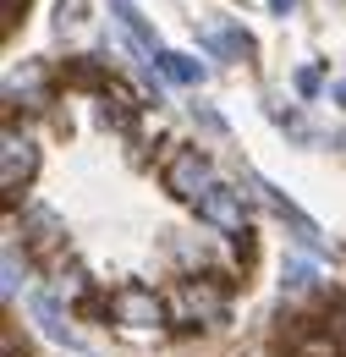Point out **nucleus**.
I'll use <instances>...</instances> for the list:
<instances>
[{"label": "nucleus", "mask_w": 346, "mask_h": 357, "mask_svg": "<svg viewBox=\"0 0 346 357\" xmlns=\"http://www.w3.org/2000/svg\"><path fill=\"white\" fill-rule=\"evenodd\" d=\"M110 319L127 324V330H160V324H165V303L154 297V286L127 280V286L110 291Z\"/></svg>", "instance_id": "7ed1b4c3"}, {"label": "nucleus", "mask_w": 346, "mask_h": 357, "mask_svg": "<svg viewBox=\"0 0 346 357\" xmlns=\"http://www.w3.org/2000/svg\"><path fill=\"white\" fill-rule=\"evenodd\" d=\"M33 176H39V143L17 127H6V137H0V187H6V198H17Z\"/></svg>", "instance_id": "20e7f679"}, {"label": "nucleus", "mask_w": 346, "mask_h": 357, "mask_svg": "<svg viewBox=\"0 0 346 357\" xmlns=\"http://www.w3.org/2000/svg\"><path fill=\"white\" fill-rule=\"evenodd\" d=\"M269 11H275V17H292V11H297V0H269Z\"/></svg>", "instance_id": "dca6fc26"}, {"label": "nucleus", "mask_w": 346, "mask_h": 357, "mask_svg": "<svg viewBox=\"0 0 346 357\" xmlns=\"http://www.w3.org/2000/svg\"><path fill=\"white\" fill-rule=\"evenodd\" d=\"M225 313H231V291L209 280V275H187L181 286H176V319L181 324H225Z\"/></svg>", "instance_id": "f03ea898"}, {"label": "nucleus", "mask_w": 346, "mask_h": 357, "mask_svg": "<svg viewBox=\"0 0 346 357\" xmlns=\"http://www.w3.org/2000/svg\"><path fill=\"white\" fill-rule=\"evenodd\" d=\"M154 66H160L171 83H187V89H198V83H204V61H193V55H181V50H165Z\"/></svg>", "instance_id": "9b49d317"}, {"label": "nucleus", "mask_w": 346, "mask_h": 357, "mask_svg": "<svg viewBox=\"0 0 346 357\" xmlns=\"http://www.w3.org/2000/svg\"><path fill=\"white\" fill-rule=\"evenodd\" d=\"M50 89H44V66H22V72H6V110H17V105H28V110H39Z\"/></svg>", "instance_id": "0eeeda50"}, {"label": "nucleus", "mask_w": 346, "mask_h": 357, "mask_svg": "<svg viewBox=\"0 0 346 357\" xmlns=\"http://www.w3.org/2000/svg\"><path fill=\"white\" fill-rule=\"evenodd\" d=\"M275 121H280L292 137H308V127H303V116H297V110H275Z\"/></svg>", "instance_id": "4468645a"}, {"label": "nucleus", "mask_w": 346, "mask_h": 357, "mask_svg": "<svg viewBox=\"0 0 346 357\" xmlns=\"http://www.w3.org/2000/svg\"><path fill=\"white\" fill-rule=\"evenodd\" d=\"M165 187H171V198H181V204L198 209V204L220 187L209 154H204V149H176L171 160H165Z\"/></svg>", "instance_id": "f257e3e1"}, {"label": "nucleus", "mask_w": 346, "mask_h": 357, "mask_svg": "<svg viewBox=\"0 0 346 357\" xmlns=\"http://www.w3.org/2000/svg\"><path fill=\"white\" fill-rule=\"evenodd\" d=\"M198 220H209L215 231L236 236V242L248 248V231H253V225H248V209H242V192H236V187H225V181H220L215 192L198 204Z\"/></svg>", "instance_id": "39448f33"}, {"label": "nucleus", "mask_w": 346, "mask_h": 357, "mask_svg": "<svg viewBox=\"0 0 346 357\" xmlns=\"http://www.w3.org/2000/svg\"><path fill=\"white\" fill-rule=\"evenodd\" d=\"M22 242H28V253H33L39 264H55V259L66 253V220H61L55 209H28Z\"/></svg>", "instance_id": "423d86ee"}, {"label": "nucleus", "mask_w": 346, "mask_h": 357, "mask_svg": "<svg viewBox=\"0 0 346 357\" xmlns=\"http://www.w3.org/2000/svg\"><path fill=\"white\" fill-rule=\"evenodd\" d=\"M33 319H39V330L50 335V341H61V347H77V330L66 324V313H61V303L55 297H33Z\"/></svg>", "instance_id": "1a4fd4ad"}, {"label": "nucleus", "mask_w": 346, "mask_h": 357, "mask_svg": "<svg viewBox=\"0 0 346 357\" xmlns=\"http://www.w3.org/2000/svg\"><path fill=\"white\" fill-rule=\"evenodd\" d=\"M110 11H116V22H121V28H127L132 39H137V45H143V50H149V55H154V61L165 55V50H160V39H154V28L143 22V11H137L132 0H110Z\"/></svg>", "instance_id": "9d476101"}, {"label": "nucleus", "mask_w": 346, "mask_h": 357, "mask_svg": "<svg viewBox=\"0 0 346 357\" xmlns=\"http://www.w3.org/2000/svg\"><path fill=\"white\" fill-rule=\"evenodd\" d=\"M330 99H336V105H341V110H346V77H341V83H336V89H330Z\"/></svg>", "instance_id": "f3484780"}, {"label": "nucleus", "mask_w": 346, "mask_h": 357, "mask_svg": "<svg viewBox=\"0 0 346 357\" xmlns=\"http://www.w3.org/2000/svg\"><path fill=\"white\" fill-rule=\"evenodd\" d=\"M280 280H286V291H308V286L319 280V275H313V259H286Z\"/></svg>", "instance_id": "f8f14e48"}, {"label": "nucleus", "mask_w": 346, "mask_h": 357, "mask_svg": "<svg viewBox=\"0 0 346 357\" xmlns=\"http://www.w3.org/2000/svg\"><path fill=\"white\" fill-rule=\"evenodd\" d=\"M204 45L215 50L220 61H248V55H253V39H248L236 22H209V28H204Z\"/></svg>", "instance_id": "6e6552de"}, {"label": "nucleus", "mask_w": 346, "mask_h": 357, "mask_svg": "<svg viewBox=\"0 0 346 357\" xmlns=\"http://www.w3.org/2000/svg\"><path fill=\"white\" fill-rule=\"evenodd\" d=\"M88 22V0H55V28H77Z\"/></svg>", "instance_id": "ddd939ff"}, {"label": "nucleus", "mask_w": 346, "mask_h": 357, "mask_svg": "<svg viewBox=\"0 0 346 357\" xmlns=\"http://www.w3.org/2000/svg\"><path fill=\"white\" fill-rule=\"evenodd\" d=\"M297 93H308V99L319 93V66H303V72H297Z\"/></svg>", "instance_id": "2eb2a0df"}]
</instances>
